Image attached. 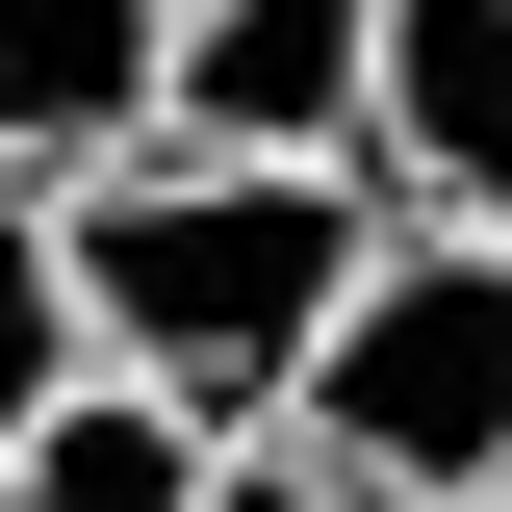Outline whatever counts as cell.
I'll use <instances>...</instances> for the list:
<instances>
[{
	"label": "cell",
	"instance_id": "obj_1",
	"mask_svg": "<svg viewBox=\"0 0 512 512\" xmlns=\"http://www.w3.org/2000/svg\"><path fill=\"white\" fill-rule=\"evenodd\" d=\"M410 231V205L359 180V154H103L77 180V308H103L128 384H180L205 436H282L308 410V333L359 308V256Z\"/></svg>",
	"mask_w": 512,
	"mask_h": 512
},
{
	"label": "cell",
	"instance_id": "obj_2",
	"mask_svg": "<svg viewBox=\"0 0 512 512\" xmlns=\"http://www.w3.org/2000/svg\"><path fill=\"white\" fill-rule=\"evenodd\" d=\"M282 436L359 461V487H410V512H487L512 487V231H384L359 308L308 333V410Z\"/></svg>",
	"mask_w": 512,
	"mask_h": 512
},
{
	"label": "cell",
	"instance_id": "obj_3",
	"mask_svg": "<svg viewBox=\"0 0 512 512\" xmlns=\"http://www.w3.org/2000/svg\"><path fill=\"white\" fill-rule=\"evenodd\" d=\"M359 103H384V0H180V77H154L180 154H359Z\"/></svg>",
	"mask_w": 512,
	"mask_h": 512
},
{
	"label": "cell",
	"instance_id": "obj_4",
	"mask_svg": "<svg viewBox=\"0 0 512 512\" xmlns=\"http://www.w3.org/2000/svg\"><path fill=\"white\" fill-rule=\"evenodd\" d=\"M359 180L410 205V231H512V0H384Z\"/></svg>",
	"mask_w": 512,
	"mask_h": 512
},
{
	"label": "cell",
	"instance_id": "obj_5",
	"mask_svg": "<svg viewBox=\"0 0 512 512\" xmlns=\"http://www.w3.org/2000/svg\"><path fill=\"white\" fill-rule=\"evenodd\" d=\"M154 77H180V0H0V180H103L154 154Z\"/></svg>",
	"mask_w": 512,
	"mask_h": 512
},
{
	"label": "cell",
	"instance_id": "obj_6",
	"mask_svg": "<svg viewBox=\"0 0 512 512\" xmlns=\"http://www.w3.org/2000/svg\"><path fill=\"white\" fill-rule=\"evenodd\" d=\"M205 487H231V436H205L180 384H128V359H77L52 436L0 461V512H205Z\"/></svg>",
	"mask_w": 512,
	"mask_h": 512
},
{
	"label": "cell",
	"instance_id": "obj_7",
	"mask_svg": "<svg viewBox=\"0 0 512 512\" xmlns=\"http://www.w3.org/2000/svg\"><path fill=\"white\" fill-rule=\"evenodd\" d=\"M103 359V308H77V205L52 180H0V461L52 436V384Z\"/></svg>",
	"mask_w": 512,
	"mask_h": 512
},
{
	"label": "cell",
	"instance_id": "obj_8",
	"mask_svg": "<svg viewBox=\"0 0 512 512\" xmlns=\"http://www.w3.org/2000/svg\"><path fill=\"white\" fill-rule=\"evenodd\" d=\"M205 512H410V487H359V461H308V436H231V487Z\"/></svg>",
	"mask_w": 512,
	"mask_h": 512
},
{
	"label": "cell",
	"instance_id": "obj_9",
	"mask_svg": "<svg viewBox=\"0 0 512 512\" xmlns=\"http://www.w3.org/2000/svg\"><path fill=\"white\" fill-rule=\"evenodd\" d=\"M487 512H512V487H487Z\"/></svg>",
	"mask_w": 512,
	"mask_h": 512
}]
</instances>
